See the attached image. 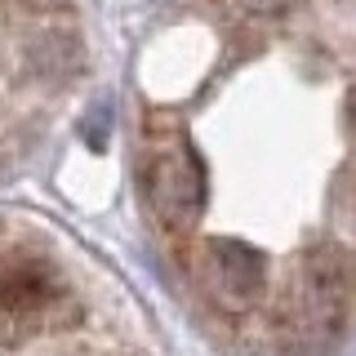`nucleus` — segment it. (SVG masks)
I'll return each mask as SVG.
<instances>
[{"label": "nucleus", "instance_id": "f257e3e1", "mask_svg": "<svg viewBox=\"0 0 356 356\" xmlns=\"http://www.w3.org/2000/svg\"><path fill=\"white\" fill-rule=\"evenodd\" d=\"M0 356H143L72 245L0 222Z\"/></svg>", "mask_w": 356, "mask_h": 356}, {"label": "nucleus", "instance_id": "f03ea898", "mask_svg": "<svg viewBox=\"0 0 356 356\" xmlns=\"http://www.w3.org/2000/svg\"><path fill=\"white\" fill-rule=\"evenodd\" d=\"M81 72L85 31L76 0H0V174L54 129Z\"/></svg>", "mask_w": 356, "mask_h": 356}, {"label": "nucleus", "instance_id": "7ed1b4c3", "mask_svg": "<svg viewBox=\"0 0 356 356\" xmlns=\"http://www.w3.org/2000/svg\"><path fill=\"white\" fill-rule=\"evenodd\" d=\"M236 14H245V18H263V22H281V18H289L294 9H303L307 0H227Z\"/></svg>", "mask_w": 356, "mask_h": 356}, {"label": "nucleus", "instance_id": "20e7f679", "mask_svg": "<svg viewBox=\"0 0 356 356\" xmlns=\"http://www.w3.org/2000/svg\"><path fill=\"white\" fill-rule=\"evenodd\" d=\"M352 214H356V196H352Z\"/></svg>", "mask_w": 356, "mask_h": 356}]
</instances>
